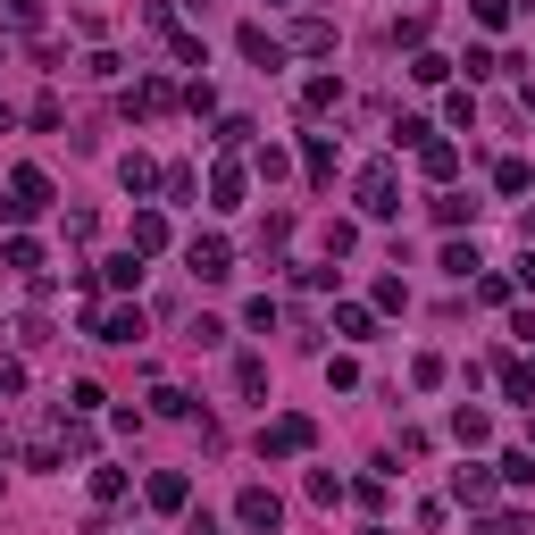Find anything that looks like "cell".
<instances>
[{
  "label": "cell",
  "instance_id": "11",
  "mask_svg": "<svg viewBox=\"0 0 535 535\" xmlns=\"http://www.w3.org/2000/svg\"><path fill=\"white\" fill-rule=\"evenodd\" d=\"M159 243H168V218H159V209H134V243L126 251H143V260H151Z\"/></svg>",
  "mask_w": 535,
  "mask_h": 535
},
{
  "label": "cell",
  "instance_id": "32",
  "mask_svg": "<svg viewBox=\"0 0 535 535\" xmlns=\"http://www.w3.org/2000/svg\"><path fill=\"white\" fill-rule=\"evenodd\" d=\"M235 385L243 393H268V360H235Z\"/></svg>",
  "mask_w": 535,
  "mask_h": 535
},
{
  "label": "cell",
  "instance_id": "30",
  "mask_svg": "<svg viewBox=\"0 0 535 535\" xmlns=\"http://www.w3.org/2000/svg\"><path fill=\"white\" fill-rule=\"evenodd\" d=\"M494 184H502V193H527L535 176H527V159H502V168H494Z\"/></svg>",
  "mask_w": 535,
  "mask_h": 535
},
{
  "label": "cell",
  "instance_id": "14",
  "mask_svg": "<svg viewBox=\"0 0 535 535\" xmlns=\"http://www.w3.org/2000/svg\"><path fill=\"white\" fill-rule=\"evenodd\" d=\"M118 184H126V193H134V201H143V193H151V184H159V168H151V159H143V151H126V159H118Z\"/></svg>",
  "mask_w": 535,
  "mask_h": 535
},
{
  "label": "cell",
  "instance_id": "28",
  "mask_svg": "<svg viewBox=\"0 0 535 535\" xmlns=\"http://www.w3.org/2000/svg\"><path fill=\"white\" fill-rule=\"evenodd\" d=\"M410 385H418V393H427V385H444V360H435V352H418V360H410Z\"/></svg>",
  "mask_w": 535,
  "mask_h": 535
},
{
  "label": "cell",
  "instance_id": "7",
  "mask_svg": "<svg viewBox=\"0 0 535 535\" xmlns=\"http://www.w3.org/2000/svg\"><path fill=\"white\" fill-rule=\"evenodd\" d=\"M418 168H427L435 184H452V176H460V143H444V134H427V143H418Z\"/></svg>",
  "mask_w": 535,
  "mask_h": 535
},
{
  "label": "cell",
  "instance_id": "22",
  "mask_svg": "<svg viewBox=\"0 0 535 535\" xmlns=\"http://www.w3.org/2000/svg\"><path fill=\"white\" fill-rule=\"evenodd\" d=\"M502 393H510V402H535V368L527 360H502Z\"/></svg>",
  "mask_w": 535,
  "mask_h": 535
},
{
  "label": "cell",
  "instance_id": "33",
  "mask_svg": "<svg viewBox=\"0 0 535 535\" xmlns=\"http://www.w3.org/2000/svg\"><path fill=\"white\" fill-rule=\"evenodd\" d=\"M477 9V26H510V0H469Z\"/></svg>",
  "mask_w": 535,
  "mask_h": 535
},
{
  "label": "cell",
  "instance_id": "15",
  "mask_svg": "<svg viewBox=\"0 0 535 535\" xmlns=\"http://www.w3.org/2000/svg\"><path fill=\"white\" fill-rule=\"evenodd\" d=\"M452 494L469 510H485V502H494V477H485V469H452Z\"/></svg>",
  "mask_w": 535,
  "mask_h": 535
},
{
  "label": "cell",
  "instance_id": "6",
  "mask_svg": "<svg viewBox=\"0 0 535 535\" xmlns=\"http://www.w3.org/2000/svg\"><path fill=\"white\" fill-rule=\"evenodd\" d=\"M126 109H134V118H168V109H176V84H168V76H143V84L126 92Z\"/></svg>",
  "mask_w": 535,
  "mask_h": 535
},
{
  "label": "cell",
  "instance_id": "23",
  "mask_svg": "<svg viewBox=\"0 0 535 535\" xmlns=\"http://www.w3.org/2000/svg\"><path fill=\"white\" fill-rule=\"evenodd\" d=\"M485 260H477V243H444V276H460V285H469Z\"/></svg>",
  "mask_w": 535,
  "mask_h": 535
},
{
  "label": "cell",
  "instance_id": "19",
  "mask_svg": "<svg viewBox=\"0 0 535 535\" xmlns=\"http://www.w3.org/2000/svg\"><path fill=\"white\" fill-rule=\"evenodd\" d=\"M293 51H335V26H327V17H301V26H293Z\"/></svg>",
  "mask_w": 535,
  "mask_h": 535
},
{
  "label": "cell",
  "instance_id": "26",
  "mask_svg": "<svg viewBox=\"0 0 535 535\" xmlns=\"http://www.w3.org/2000/svg\"><path fill=\"white\" fill-rule=\"evenodd\" d=\"M0 260H9V268H26V276H42V243H26V235H17L9 251H0Z\"/></svg>",
  "mask_w": 535,
  "mask_h": 535
},
{
  "label": "cell",
  "instance_id": "25",
  "mask_svg": "<svg viewBox=\"0 0 535 535\" xmlns=\"http://www.w3.org/2000/svg\"><path fill=\"white\" fill-rule=\"evenodd\" d=\"M0 17H9L17 34H34V26H42V0H0Z\"/></svg>",
  "mask_w": 535,
  "mask_h": 535
},
{
  "label": "cell",
  "instance_id": "13",
  "mask_svg": "<svg viewBox=\"0 0 535 535\" xmlns=\"http://www.w3.org/2000/svg\"><path fill=\"white\" fill-rule=\"evenodd\" d=\"M209 201H218V209H243V168H235V159H218V176H209Z\"/></svg>",
  "mask_w": 535,
  "mask_h": 535
},
{
  "label": "cell",
  "instance_id": "8",
  "mask_svg": "<svg viewBox=\"0 0 535 535\" xmlns=\"http://www.w3.org/2000/svg\"><path fill=\"white\" fill-rule=\"evenodd\" d=\"M92 335H101V343H143V310H101Z\"/></svg>",
  "mask_w": 535,
  "mask_h": 535
},
{
  "label": "cell",
  "instance_id": "10",
  "mask_svg": "<svg viewBox=\"0 0 535 535\" xmlns=\"http://www.w3.org/2000/svg\"><path fill=\"white\" fill-rule=\"evenodd\" d=\"M243 59L251 67H285V42H276L268 26H243Z\"/></svg>",
  "mask_w": 535,
  "mask_h": 535
},
{
  "label": "cell",
  "instance_id": "18",
  "mask_svg": "<svg viewBox=\"0 0 535 535\" xmlns=\"http://www.w3.org/2000/svg\"><path fill=\"white\" fill-rule=\"evenodd\" d=\"M410 84H452V59L444 51H410Z\"/></svg>",
  "mask_w": 535,
  "mask_h": 535
},
{
  "label": "cell",
  "instance_id": "34",
  "mask_svg": "<svg viewBox=\"0 0 535 535\" xmlns=\"http://www.w3.org/2000/svg\"><path fill=\"white\" fill-rule=\"evenodd\" d=\"M519 285H527V293H535V251H527V260H519Z\"/></svg>",
  "mask_w": 535,
  "mask_h": 535
},
{
  "label": "cell",
  "instance_id": "3",
  "mask_svg": "<svg viewBox=\"0 0 535 535\" xmlns=\"http://www.w3.org/2000/svg\"><path fill=\"white\" fill-rule=\"evenodd\" d=\"M0 209H9V218H42V209H51V176H42V168H17Z\"/></svg>",
  "mask_w": 535,
  "mask_h": 535
},
{
  "label": "cell",
  "instance_id": "1",
  "mask_svg": "<svg viewBox=\"0 0 535 535\" xmlns=\"http://www.w3.org/2000/svg\"><path fill=\"white\" fill-rule=\"evenodd\" d=\"M310 444H318V427H310V418H301V410L268 418V435H260V452H268V460H301Z\"/></svg>",
  "mask_w": 535,
  "mask_h": 535
},
{
  "label": "cell",
  "instance_id": "38",
  "mask_svg": "<svg viewBox=\"0 0 535 535\" xmlns=\"http://www.w3.org/2000/svg\"><path fill=\"white\" fill-rule=\"evenodd\" d=\"M276 9H293V0H276Z\"/></svg>",
  "mask_w": 535,
  "mask_h": 535
},
{
  "label": "cell",
  "instance_id": "2",
  "mask_svg": "<svg viewBox=\"0 0 535 535\" xmlns=\"http://www.w3.org/2000/svg\"><path fill=\"white\" fill-rule=\"evenodd\" d=\"M393 209H402V176H393L385 159L360 168V218H393Z\"/></svg>",
  "mask_w": 535,
  "mask_h": 535
},
{
  "label": "cell",
  "instance_id": "35",
  "mask_svg": "<svg viewBox=\"0 0 535 535\" xmlns=\"http://www.w3.org/2000/svg\"><path fill=\"white\" fill-rule=\"evenodd\" d=\"M0 134H9V101H0Z\"/></svg>",
  "mask_w": 535,
  "mask_h": 535
},
{
  "label": "cell",
  "instance_id": "29",
  "mask_svg": "<svg viewBox=\"0 0 535 535\" xmlns=\"http://www.w3.org/2000/svg\"><path fill=\"white\" fill-rule=\"evenodd\" d=\"M151 410H159V418H184V410H193V393H176V385H159V393H151Z\"/></svg>",
  "mask_w": 535,
  "mask_h": 535
},
{
  "label": "cell",
  "instance_id": "36",
  "mask_svg": "<svg viewBox=\"0 0 535 535\" xmlns=\"http://www.w3.org/2000/svg\"><path fill=\"white\" fill-rule=\"evenodd\" d=\"M527 243H535V209H527Z\"/></svg>",
  "mask_w": 535,
  "mask_h": 535
},
{
  "label": "cell",
  "instance_id": "27",
  "mask_svg": "<svg viewBox=\"0 0 535 535\" xmlns=\"http://www.w3.org/2000/svg\"><path fill=\"white\" fill-rule=\"evenodd\" d=\"M502 485H535V452H502Z\"/></svg>",
  "mask_w": 535,
  "mask_h": 535
},
{
  "label": "cell",
  "instance_id": "24",
  "mask_svg": "<svg viewBox=\"0 0 535 535\" xmlns=\"http://www.w3.org/2000/svg\"><path fill=\"white\" fill-rule=\"evenodd\" d=\"M92 502H101V510L126 502V469H92Z\"/></svg>",
  "mask_w": 535,
  "mask_h": 535
},
{
  "label": "cell",
  "instance_id": "5",
  "mask_svg": "<svg viewBox=\"0 0 535 535\" xmlns=\"http://www.w3.org/2000/svg\"><path fill=\"white\" fill-rule=\"evenodd\" d=\"M235 519H243L251 535H276V527H285V502H276V494H268V485H243V502H235Z\"/></svg>",
  "mask_w": 535,
  "mask_h": 535
},
{
  "label": "cell",
  "instance_id": "21",
  "mask_svg": "<svg viewBox=\"0 0 535 535\" xmlns=\"http://www.w3.org/2000/svg\"><path fill=\"white\" fill-rule=\"evenodd\" d=\"M335 101H343L335 76H310V84H301V109H310V118H318V109H335Z\"/></svg>",
  "mask_w": 535,
  "mask_h": 535
},
{
  "label": "cell",
  "instance_id": "16",
  "mask_svg": "<svg viewBox=\"0 0 535 535\" xmlns=\"http://www.w3.org/2000/svg\"><path fill=\"white\" fill-rule=\"evenodd\" d=\"M452 435H460V444H485V435H494V418H485L477 402H460V410H452Z\"/></svg>",
  "mask_w": 535,
  "mask_h": 535
},
{
  "label": "cell",
  "instance_id": "31",
  "mask_svg": "<svg viewBox=\"0 0 535 535\" xmlns=\"http://www.w3.org/2000/svg\"><path fill=\"white\" fill-rule=\"evenodd\" d=\"M101 402H109V393H101V385H92V377H84L76 393H67V410H76V418H92V410H101Z\"/></svg>",
  "mask_w": 535,
  "mask_h": 535
},
{
  "label": "cell",
  "instance_id": "12",
  "mask_svg": "<svg viewBox=\"0 0 535 535\" xmlns=\"http://www.w3.org/2000/svg\"><path fill=\"white\" fill-rule=\"evenodd\" d=\"M301 168H310V184H335V143H327V134L301 143Z\"/></svg>",
  "mask_w": 535,
  "mask_h": 535
},
{
  "label": "cell",
  "instance_id": "17",
  "mask_svg": "<svg viewBox=\"0 0 535 535\" xmlns=\"http://www.w3.org/2000/svg\"><path fill=\"white\" fill-rule=\"evenodd\" d=\"M335 335H343V343H368V335H377V318H368L360 301H343V310H335Z\"/></svg>",
  "mask_w": 535,
  "mask_h": 535
},
{
  "label": "cell",
  "instance_id": "37",
  "mask_svg": "<svg viewBox=\"0 0 535 535\" xmlns=\"http://www.w3.org/2000/svg\"><path fill=\"white\" fill-rule=\"evenodd\" d=\"M527 452H535V427H527Z\"/></svg>",
  "mask_w": 535,
  "mask_h": 535
},
{
  "label": "cell",
  "instance_id": "9",
  "mask_svg": "<svg viewBox=\"0 0 535 535\" xmlns=\"http://www.w3.org/2000/svg\"><path fill=\"white\" fill-rule=\"evenodd\" d=\"M184 502H193V477H184V469H159V477H151V510H184Z\"/></svg>",
  "mask_w": 535,
  "mask_h": 535
},
{
  "label": "cell",
  "instance_id": "4",
  "mask_svg": "<svg viewBox=\"0 0 535 535\" xmlns=\"http://www.w3.org/2000/svg\"><path fill=\"white\" fill-rule=\"evenodd\" d=\"M184 260H193L201 285H226V276H235V251H226L218 235H193V243H184Z\"/></svg>",
  "mask_w": 535,
  "mask_h": 535
},
{
  "label": "cell",
  "instance_id": "20",
  "mask_svg": "<svg viewBox=\"0 0 535 535\" xmlns=\"http://www.w3.org/2000/svg\"><path fill=\"white\" fill-rule=\"evenodd\" d=\"M101 268H109V285H118V293L143 285V251H118V260H101Z\"/></svg>",
  "mask_w": 535,
  "mask_h": 535
}]
</instances>
